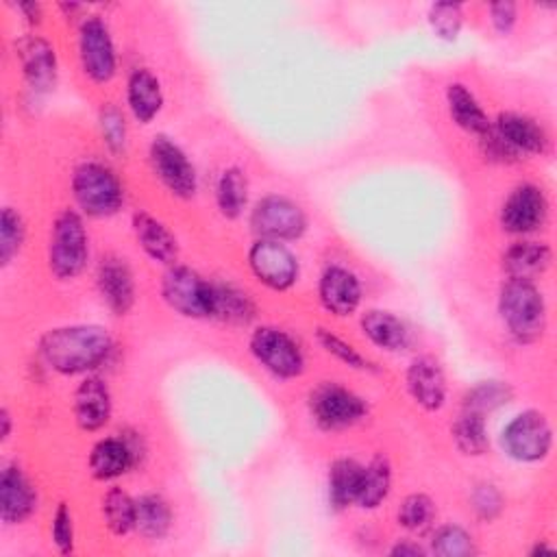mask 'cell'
Masks as SVG:
<instances>
[{"instance_id":"30bf717a","label":"cell","mask_w":557,"mask_h":557,"mask_svg":"<svg viewBox=\"0 0 557 557\" xmlns=\"http://www.w3.org/2000/svg\"><path fill=\"white\" fill-rule=\"evenodd\" d=\"M78 63L83 74L96 85H104L115 76V44L102 15H83L78 24Z\"/></svg>"},{"instance_id":"f1b7e54d","label":"cell","mask_w":557,"mask_h":557,"mask_svg":"<svg viewBox=\"0 0 557 557\" xmlns=\"http://www.w3.org/2000/svg\"><path fill=\"white\" fill-rule=\"evenodd\" d=\"M361 474H363V463L350 457H339L329 466L326 492L333 509H348L357 503Z\"/></svg>"},{"instance_id":"44dd1931","label":"cell","mask_w":557,"mask_h":557,"mask_svg":"<svg viewBox=\"0 0 557 557\" xmlns=\"http://www.w3.org/2000/svg\"><path fill=\"white\" fill-rule=\"evenodd\" d=\"M37 509V490L17 463H4L0 472V520L22 524Z\"/></svg>"},{"instance_id":"4316f807","label":"cell","mask_w":557,"mask_h":557,"mask_svg":"<svg viewBox=\"0 0 557 557\" xmlns=\"http://www.w3.org/2000/svg\"><path fill=\"white\" fill-rule=\"evenodd\" d=\"M211 283H213V307H211L213 320L235 324V326H246L255 320L257 305L248 292L224 281H211Z\"/></svg>"},{"instance_id":"e575fe53","label":"cell","mask_w":557,"mask_h":557,"mask_svg":"<svg viewBox=\"0 0 557 557\" xmlns=\"http://www.w3.org/2000/svg\"><path fill=\"white\" fill-rule=\"evenodd\" d=\"M429 550L440 557H474L479 553L474 537L459 524H442L433 531Z\"/></svg>"},{"instance_id":"f35d334b","label":"cell","mask_w":557,"mask_h":557,"mask_svg":"<svg viewBox=\"0 0 557 557\" xmlns=\"http://www.w3.org/2000/svg\"><path fill=\"white\" fill-rule=\"evenodd\" d=\"M426 20L435 37L455 41L463 26V7L459 2H433L426 11Z\"/></svg>"},{"instance_id":"7bdbcfd3","label":"cell","mask_w":557,"mask_h":557,"mask_svg":"<svg viewBox=\"0 0 557 557\" xmlns=\"http://www.w3.org/2000/svg\"><path fill=\"white\" fill-rule=\"evenodd\" d=\"M518 22V7L516 2L500 0L490 4V24L498 35H509Z\"/></svg>"},{"instance_id":"7402d4cb","label":"cell","mask_w":557,"mask_h":557,"mask_svg":"<svg viewBox=\"0 0 557 557\" xmlns=\"http://www.w3.org/2000/svg\"><path fill=\"white\" fill-rule=\"evenodd\" d=\"M131 228L148 259L161 265H174L178 259V242L174 233L152 213L139 209L131 215Z\"/></svg>"},{"instance_id":"b9f144b4","label":"cell","mask_w":557,"mask_h":557,"mask_svg":"<svg viewBox=\"0 0 557 557\" xmlns=\"http://www.w3.org/2000/svg\"><path fill=\"white\" fill-rule=\"evenodd\" d=\"M50 540L61 555L74 553V516L67 503H59L50 518Z\"/></svg>"},{"instance_id":"83f0119b","label":"cell","mask_w":557,"mask_h":557,"mask_svg":"<svg viewBox=\"0 0 557 557\" xmlns=\"http://www.w3.org/2000/svg\"><path fill=\"white\" fill-rule=\"evenodd\" d=\"M172 507L170 503L154 492L141 494L135 498V533L146 542L163 540L172 529Z\"/></svg>"},{"instance_id":"60d3db41","label":"cell","mask_w":557,"mask_h":557,"mask_svg":"<svg viewBox=\"0 0 557 557\" xmlns=\"http://www.w3.org/2000/svg\"><path fill=\"white\" fill-rule=\"evenodd\" d=\"M470 507L474 511V516L483 522H492L496 520L503 509H505V498L500 494V490L494 483H476L470 492Z\"/></svg>"},{"instance_id":"836d02e7","label":"cell","mask_w":557,"mask_h":557,"mask_svg":"<svg viewBox=\"0 0 557 557\" xmlns=\"http://www.w3.org/2000/svg\"><path fill=\"white\" fill-rule=\"evenodd\" d=\"M513 398V387L507 381L490 379V381H479L476 385L468 387L461 396V409H470L476 413H492L500 407H505Z\"/></svg>"},{"instance_id":"ac0fdd59","label":"cell","mask_w":557,"mask_h":557,"mask_svg":"<svg viewBox=\"0 0 557 557\" xmlns=\"http://www.w3.org/2000/svg\"><path fill=\"white\" fill-rule=\"evenodd\" d=\"M405 387L409 398L424 411H440L446 403V374L440 361L431 355H420L407 366Z\"/></svg>"},{"instance_id":"1f68e13d","label":"cell","mask_w":557,"mask_h":557,"mask_svg":"<svg viewBox=\"0 0 557 557\" xmlns=\"http://www.w3.org/2000/svg\"><path fill=\"white\" fill-rule=\"evenodd\" d=\"M389 490H392L389 459L383 455H376L363 466L361 485H359L355 505L359 509H376L389 496Z\"/></svg>"},{"instance_id":"8d00e7d4","label":"cell","mask_w":557,"mask_h":557,"mask_svg":"<svg viewBox=\"0 0 557 557\" xmlns=\"http://www.w3.org/2000/svg\"><path fill=\"white\" fill-rule=\"evenodd\" d=\"M26 239V222L13 207H4L0 213V265L7 268L22 250Z\"/></svg>"},{"instance_id":"d6a6232c","label":"cell","mask_w":557,"mask_h":557,"mask_svg":"<svg viewBox=\"0 0 557 557\" xmlns=\"http://www.w3.org/2000/svg\"><path fill=\"white\" fill-rule=\"evenodd\" d=\"M100 513L104 527L122 537L135 529V498L122 487H109L100 498Z\"/></svg>"},{"instance_id":"f6af8a7d","label":"cell","mask_w":557,"mask_h":557,"mask_svg":"<svg viewBox=\"0 0 557 557\" xmlns=\"http://www.w3.org/2000/svg\"><path fill=\"white\" fill-rule=\"evenodd\" d=\"M15 9L26 17V22H28V24H39V22H41L44 11H41V4H39V2H35V0L17 2V4H15Z\"/></svg>"},{"instance_id":"5bb4252c","label":"cell","mask_w":557,"mask_h":557,"mask_svg":"<svg viewBox=\"0 0 557 557\" xmlns=\"http://www.w3.org/2000/svg\"><path fill=\"white\" fill-rule=\"evenodd\" d=\"M548 220V198L535 183L516 185L500 205L498 222L509 235H531Z\"/></svg>"},{"instance_id":"9a60e30c","label":"cell","mask_w":557,"mask_h":557,"mask_svg":"<svg viewBox=\"0 0 557 557\" xmlns=\"http://www.w3.org/2000/svg\"><path fill=\"white\" fill-rule=\"evenodd\" d=\"M144 450L146 448L144 444H139V437H128V435L100 437L91 446L87 457L89 474L96 481H113L126 474L131 468H135Z\"/></svg>"},{"instance_id":"d6986e66","label":"cell","mask_w":557,"mask_h":557,"mask_svg":"<svg viewBox=\"0 0 557 557\" xmlns=\"http://www.w3.org/2000/svg\"><path fill=\"white\" fill-rule=\"evenodd\" d=\"M113 411V398L107 381L98 374H87L74 389L72 413L81 431L94 433L100 431Z\"/></svg>"},{"instance_id":"8fae6325","label":"cell","mask_w":557,"mask_h":557,"mask_svg":"<svg viewBox=\"0 0 557 557\" xmlns=\"http://www.w3.org/2000/svg\"><path fill=\"white\" fill-rule=\"evenodd\" d=\"M148 161L159 183L176 198H194L198 189V174L187 152L168 135L159 133L148 146Z\"/></svg>"},{"instance_id":"d4e9b609","label":"cell","mask_w":557,"mask_h":557,"mask_svg":"<svg viewBox=\"0 0 557 557\" xmlns=\"http://www.w3.org/2000/svg\"><path fill=\"white\" fill-rule=\"evenodd\" d=\"M446 107L450 120L468 135L483 139L492 131L490 115L463 83H450L446 87Z\"/></svg>"},{"instance_id":"6da1fadb","label":"cell","mask_w":557,"mask_h":557,"mask_svg":"<svg viewBox=\"0 0 557 557\" xmlns=\"http://www.w3.org/2000/svg\"><path fill=\"white\" fill-rule=\"evenodd\" d=\"M113 346L111 333L100 324H63L39 337V357L52 372L74 376L100 368Z\"/></svg>"},{"instance_id":"8992f818","label":"cell","mask_w":557,"mask_h":557,"mask_svg":"<svg viewBox=\"0 0 557 557\" xmlns=\"http://www.w3.org/2000/svg\"><path fill=\"white\" fill-rule=\"evenodd\" d=\"M500 446L507 457L520 463H537L553 448V426L540 409L516 413L500 431Z\"/></svg>"},{"instance_id":"4dcf8cb0","label":"cell","mask_w":557,"mask_h":557,"mask_svg":"<svg viewBox=\"0 0 557 557\" xmlns=\"http://www.w3.org/2000/svg\"><path fill=\"white\" fill-rule=\"evenodd\" d=\"M453 442L457 450L466 457H481L490 448V435H487V422L483 413L461 409V413L455 418L453 426Z\"/></svg>"},{"instance_id":"bcb514c9","label":"cell","mask_w":557,"mask_h":557,"mask_svg":"<svg viewBox=\"0 0 557 557\" xmlns=\"http://www.w3.org/2000/svg\"><path fill=\"white\" fill-rule=\"evenodd\" d=\"M0 437H2V442H7L11 437V413L7 407L0 409Z\"/></svg>"},{"instance_id":"e0dca14e","label":"cell","mask_w":557,"mask_h":557,"mask_svg":"<svg viewBox=\"0 0 557 557\" xmlns=\"http://www.w3.org/2000/svg\"><path fill=\"white\" fill-rule=\"evenodd\" d=\"M96 287L113 315H126L135 307L137 287L126 259L115 255L102 257L96 270Z\"/></svg>"},{"instance_id":"7dc6e473","label":"cell","mask_w":557,"mask_h":557,"mask_svg":"<svg viewBox=\"0 0 557 557\" xmlns=\"http://www.w3.org/2000/svg\"><path fill=\"white\" fill-rule=\"evenodd\" d=\"M537 553H540V555H544V553H553V546H548V544L542 540V542H540V544H535V546H533V550H531V555H537Z\"/></svg>"},{"instance_id":"ee69618b","label":"cell","mask_w":557,"mask_h":557,"mask_svg":"<svg viewBox=\"0 0 557 557\" xmlns=\"http://www.w3.org/2000/svg\"><path fill=\"white\" fill-rule=\"evenodd\" d=\"M429 548L420 546L418 542L413 540H398L392 548H389V555L394 557H418V555H426Z\"/></svg>"},{"instance_id":"2e32d148","label":"cell","mask_w":557,"mask_h":557,"mask_svg":"<svg viewBox=\"0 0 557 557\" xmlns=\"http://www.w3.org/2000/svg\"><path fill=\"white\" fill-rule=\"evenodd\" d=\"M15 59L20 61L24 81L30 91L48 94L57 85L59 65L54 46L41 35H22L15 41Z\"/></svg>"},{"instance_id":"9c48e42d","label":"cell","mask_w":557,"mask_h":557,"mask_svg":"<svg viewBox=\"0 0 557 557\" xmlns=\"http://www.w3.org/2000/svg\"><path fill=\"white\" fill-rule=\"evenodd\" d=\"M248 348L257 363L276 379L287 381L305 372V352L300 344L278 326H257L250 333Z\"/></svg>"},{"instance_id":"ba28073f","label":"cell","mask_w":557,"mask_h":557,"mask_svg":"<svg viewBox=\"0 0 557 557\" xmlns=\"http://www.w3.org/2000/svg\"><path fill=\"white\" fill-rule=\"evenodd\" d=\"M309 416L322 431H342L361 422L368 413V403L352 389L324 381L309 392Z\"/></svg>"},{"instance_id":"ffe728a7","label":"cell","mask_w":557,"mask_h":557,"mask_svg":"<svg viewBox=\"0 0 557 557\" xmlns=\"http://www.w3.org/2000/svg\"><path fill=\"white\" fill-rule=\"evenodd\" d=\"M318 300L331 315H352L361 302V283L357 274L339 263L326 265L318 278Z\"/></svg>"},{"instance_id":"ab89813d","label":"cell","mask_w":557,"mask_h":557,"mask_svg":"<svg viewBox=\"0 0 557 557\" xmlns=\"http://www.w3.org/2000/svg\"><path fill=\"white\" fill-rule=\"evenodd\" d=\"M315 339L318 344L324 348V352H329L331 357H335L337 361H342L344 366L352 368V370H372V363L368 361L366 355H361L350 342L342 339L339 335L331 333L329 329H318L315 331Z\"/></svg>"},{"instance_id":"52a82bcc","label":"cell","mask_w":557,"mask_h":557,"mask_svg":"<svg viewBox=\"0 0 557 557\" xmlns=\"http://www.w3.org/2000/svg\"><path fill=\"white\" fill-rule=\"evenodd\" d=\"M163 302L183 318H211L213 283L187 265H168L161 276Z\"/></svg>"},{"instance_id":"4fadbf2b","label":"cell","mask_w":557,"mask_h":557,"mask_svg":"<svg viewBox=\"0 0 557 557\" xmlns=\"http://www.w3.org/2000/svg\"><path fill=\"white\" fill-rule=\"evenodd\" d=\"M252 276L272 292H287L298 278V259L285 242L257 237L248 248Z\"/></svg>"},{"instance_id":"3957f363","label":"cell","mask_w":557,"mask_h":557,"mask_svg":"<svg viewBox=\"0 0 557 557\" xmlns=\"http://www.w3.org/2000/svg\"><path fill=\"white\" fill-rule=\"evenodd\" d=\"M498 315L518 344L537 342L548 320L544 294L531 281L507 278L498 292Z\"/></svg>"},{"instance_id":"603a6c76","label":"cell","mask_w":557,"mask_h":557,"mask_svg":"<svg viewBox=\"0 0 557 557\" xmlns=\"http://www.w3.org/2000/svg\"><path fill=\"white\" fill-rule=\"evenodd\" d=\"M553 263V248L546 242L520 239L503 252V270L513 281H531L544 276Z\"/></svg>"},{"instance_id":"f546056e","label":"cell","mask_w":557,"mask_h":557,"mask_svg":"<svg viewBox=\"0 0 557 557\" xmlns=\"http://www.w3.org/2000/svg\"><path fill=\"white\" fill-rule=\"evenodd\" d=\"M215 205L226 220H237L248 205V178L237 165H228L220 172L215 183Z\"/></svg>"},{"instance_id":"7c38bea8","label":"cell","mask_w":557,"mask_h":557,"mask_svg":"<svg viewBox=\"0 0 557 557\" xmlns=\"http://www.w3.org/2000/svg\"><path fill=\"white\" fill-rule=\"evenodd\" d=\"M250 226L257 237L292 242L307 231V213L296 200L283 194H268L255 202Z\"/></svg>"},{"instance_id":"cb8c5ba5","label":"cell","mask_w":557,"mask_h":557,"mask_svg":"<svg viewBox=\"0 0 557 557\" xmlns=\"http://www.w3.org/2000/svg\"><path fill=\"white\" fill-rule=\"evenodd\" d=\"M126 104L135 122L150 124L163 109V89L157 74L148 67L131 70L126 78Z\"/></svg>"},{"instance_id":"5b68a950","label":"cell","mask_w":557,"mask_h":557,"mask_svg":"<svg viewBox=\"0 0 557 557\" xmlns=\"http://www.w3.org/2000/svg\"><path fill=\"white\" fill-rule=\"evenodd\" d=\"M89 235L83 213L63 209L54 215L48 242V268L59 281H72L87 268Z\"/></svg>"},{"instance_id":"d590c367","label":"cell","mask_w":557,"mask_h":557,"mask_svg":"<svg viewBox=\"0 0 557 557\" xmlns=\"http://www.w3.org/2000/svg\"><path fill=\"white\" fill-rule=\"evenodd\" d=\"M435 503L424 492L407 494L396 511L398 524L409 533H424L435 522Z\"/></svg>"},{"instance_id":"484cf974","label":"cell","mask_w":557,"mask_h":557,"mask_svg":"<svg viewBox=\"0 0 557 557\" xmlns=\"http://www.w3.org/2000/svg\"><path fill=\"white\" fill-rule=\"evenodd\" d=\"M361 333L385 352H400L409 346L407 324L387 309H366L359 318Z\"/></svg>"},{"instance_id":"277c9868","label":"cell","mask_w":557,"mask_h":557,"mask_svg":"<svg viewBox=\"0 0 557 557\" xmlns=\"http://www.w3.org/2000/svg\"><path fill=\"white\" fill-rule=\"evenodd\" d=\"M70 189L78 211L89 218H111L124 205L120 176L98 159H85L72 170Z\"/></svg>"},{"instance_id":"7a4b0ae2","label":"cell","mask_w":557,"mask_h":557,"mask_svg":"<svg viewBox=\"0 0 557 557\" xmlns=\"http://www.w3.org/2000/svg\"><path fill=\"white\" fill-rule=\"evenodd\" d=\"M483 154L496 161H516L524 154H546L550 148L548 131L531 115L503 111L492 122V131L479 139Z\"/></svg>"},{"instance_id":"74e56055","label":"cell","mask_w":557,"mask_h":557,"mask_svg":"<svg viewBox=\"0 0 557 557\" xmlns=\"http://www.w3.org/2000/svg\"><path fill=\"white\" fill-rule=\"evenodd\" d=\"M98 128H100L102 144L107 146L109 152H113V154H124L126 152V146H128L126 120H124V113L115 104L107 102V104L100 107Z\"/></svg>"}]
</instances>
